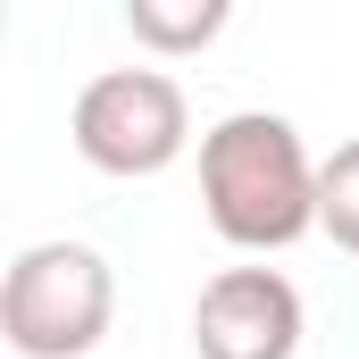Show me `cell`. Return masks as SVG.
<instances>
[{"mask_svg": "<svg viewBox=\"0 0 359 359\" xmlns=\"http://www.w3.org/2000/svg\"><path fill=\"white\" fill-rule=\"evenodd\" d=\"M201 209L234 251H284L318 226V159L276 109H234L201 134Z\"/></svg>", "mask_w": 359, "mask_h": 359, "instance_id": "obj_1", "label": "cell"}, {"mask_svg": "<svg viewBox=\"0 0 359 359\" xmlns=\"http://www.w3.org/2000/svg\"><path fill=\"white\" fill-rule=\"evenodd\" d=\"M117 318V276L92 243H25L0 276V334L17 359H84Z\"/></svg>", "mask_w": 359, "mask_h": 359, "instance_id": "obj_2", "label": "cell"}, {"mask_svg": "<svg viewBox=\"0 0 359 359\" xmlns=\"http://www.w3.org/2000/svg\"><path fill=\"white\" fill-rule=\"evenodd\" d=\"M84 168L100 176H168L192 142V109H184V84L159 76V67H109L76 92V117H67Z\"/></svg>", "mask_w": 359, "mask_h": 359, "instance_id": "obj_3", "label": "cell"}, {"mask_svg": "<svg viewBox=\"0 0 359 359\" xmlns=\"http://www.w3.org/2000/svg\"><path fill=\"white\" fill-rule=\"evenodd\" d=\"M309 334V309L292 276L276 268H217L192 301V351L201 359H292Z\"/></svg>", "mask_w": 359, "mask_h": 359, "instance_id": "obj_4", "label": "cell"}, {"mask_svg": "<svg viewBox=\"0 0 359 359\" xmlns=\"http://www.w3.org/2000/svg\"><path fill=\"white\" fill-rule=\"evenodd\" d=\"M126 25H134L142 50L184 59V50H201V42L226 34V0H126Z\"/></svg>", "mask_w": 359, "mask_h": 359, "instance_id": "obj_5", "label": "cell"}, {"mask_svg": "<svg viewBox=\"0 0 359 359\" xmlns=\"http://www.w3.org/2000/svg\"><path fill=\"white\" fill-rule=\"evenodd\" d=\"M318 226L359 259V142H334V159H318Z\"/></svg>", "mask_w": 359, "mask_h": 359, "instance_id": "obj_6", "label": "cell"}]
</instances>
